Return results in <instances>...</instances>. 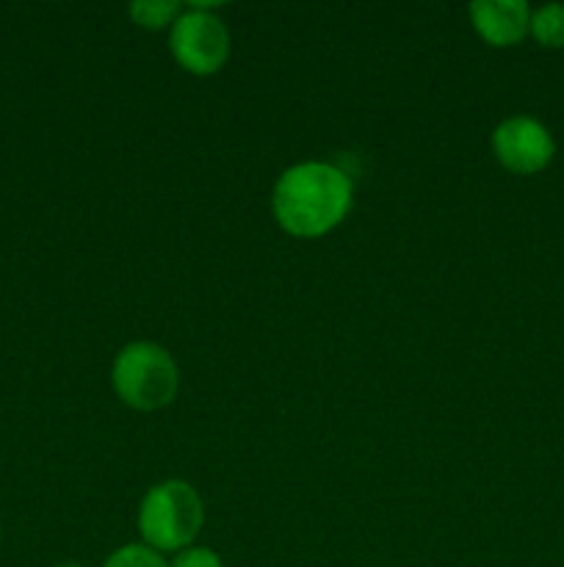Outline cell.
<instances>
[{
    "instance_id": "1",
    "label": "cell",
    "mask_w": 564,
    "mask_h": 567,
    "mask_svg": "<svg viewBox=\"0 0 564 567\" xmlns=\"http://www.w3.org/2000/svg\"><path fill=\"white\" fill-rule=\"evenodd\" d=\"M352 203V177L326 161L288 166L271 192L276 225L296 238H321L332 233L346 219Z\"/></svg>"
},
{
    "instance_id": "2",
    "label": "cell",
    "mask_w": 564,
    "mask_h": 567,
    "mask_svg": "<svg viewBox=\"0 0 564 567\" xmlns=\"http://www.w3.org/2000/svg\"><path fill=\"white\" fill-rule=\"evenodd\" d=\"M205 524V504L186 480L158 482L138 504V535L158 554H177L194 546Z\"/></svg>"
},
{
    "instance_id": "3",
    "label": "cell",
    "mask_w": 564,
    "mask_h": 567,
    "mask_svg": "<svg viewBox=\"0 0 564 567\" xmlns=\"http://www.w3.org/2000/svg\"><path fill=\"white\" fill-rule=\"evenodd\" d=\"M111 385L122 404L142 413L169 408L180 391V369L169 349L155 341H133L116 352Z\"/></svg>"
},
{
    "instance_id": "4",
    "label": "cell",
    "mask_w": 564,
    "mask_h": 567,
    "mask_svg": "<svg viewBox=\"0 0 564 567\" xmlns=\"http://www.w3.org/2000/svg\"><path fill=\"white\" fill-rule=\"evenodd\" d=\"M213 9L219 6L188 3L169 31L171 55L197 78L216 75L230 59V31Z\"/></svg>"
},
{
    "instance_id": "5",
    "label": "cell",
    "mask_w": 564,
    "mask_h": 567,
    "mask_svg": "<svg viewBox=\"0 0 564 567\" xmlns=\"http://www.w3.org/2000/svg\"><path fill=\"white\" fill-rule=\"evenodd\" d=\"M492 155L512 175H540L556 155V138L536 116L514 114L492 131Z\"/></svg>"
},
{
    "instance_id": "6",
    "label": "cell",
    "mask_w": 564,
    "mask_h": 567,
    "mask_svg": "<svg viewBox=\"0 0 564 567\" xmlns=\"http://www.w3.org/2000/svg\"><path fill=\"white\" fill-rule=\"evenodd\" d=\"M470 25L490 48H514L529 37L531 6L525 0H473Z\"/></svg>"
},
{
    "instance_id": "7",
    "label": "cell",
    "mask_w": 564,
    "mask_h": 567,
    "mask_svg": "<svg viewBox=\"0 0 564 567\" xmlns=\"http://www.w3.org/2000/svg\"><path fill=\"white\" fill-rule=\"evenodd\" d=\"M529 37L540 48L562 50L564 48V3H545L540 9H531Z\"/></svg>"
},
{
    "instance_id": "8",
    "label": "cell",
    "mask_w": 564,
    "mask_h": 567,
    "mask_svg": "<svg viewBox=\"0 0 564 567\" xmlns=\"http://www.w3.org/2000/svg\"><path fill=\"white\" fill-rule=\"evenodd\" d=\"M127 14L138 28L160 31L182 14V6L177 0H136V3L127 6Z\"/></svg>"
},
{
    "instance_id": "9",
    "label": "cell",
    "mask_w": 564,
    "mask_h": 567,
    "mask_svg": "<svg viewBox=\"0 0 564 567\" xmlns=\"http://www.w3.org/2000/svg\"><path fill=\"white\" fill-rule=\"evenodd\" d=\"M103 567H169V563H166L164 554L144 546V543H127V546L111 551Z\"/></svg>"
},
{
    "instance_id": "10",
    "label": "cell",
    "mask_w": 564,
    "mask_h": 567,
    "mask_svg": "<svg viewBox=\"0 0 564 567\" xmlns=\"http://www.w3.org/2000/svg\"><path fill=\"white\" fill-rule=\"evenodd\" d=\"M169 567H224L221 557L208 546H188L171 557Z\"/></svg>"
},
{
    "instance_id": "11",
    "label": "cell",
    "mask_w": 564,
    "mask_h": 567,
    "mask_svg": "<svg viewBox=\"0 0 564 567\" xmlns=\"http://www.w3.org/2000/svg\"><path fill=\"white\" fill-rule=\"evenodd\" d=\"M53 567H83V565H77V563H61V565H53Z\"/></svg>"
},
{
    "instance_id": "12",
    "label": "cell",
    "mask_w": 564,
    "mask_h": 567,
    "mask_svg": "<svg viewBox=\"0 0 564 567\" xmlns=\"http://www.w3.org/2000/svg\"><path fill=\"white\" fill-rule=\"evenodd\" d=\"M0 537H3V524H0Z\"/></svg>"
}]
</instances>
